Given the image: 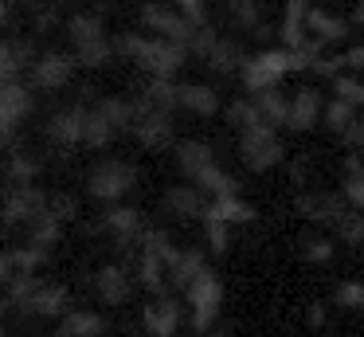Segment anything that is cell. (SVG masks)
Segmentation results:
<instances>
[{
  "label": "cell",
  "mask_w": 364,
  "mask_h": 337,
  "mask_svg": "<svg viewBox=\"0 0 364 337\" xmlns=\"http://www.w3.org/2000/svg\"><path fill=\"white\" fill-rule=\"evenodd\" d=\"M114 55H126L141 71H149V78H165V83H173V75L188 59L184 47L168 43V39H157V36H141V31H126V36L114 39Z\"/></svg>",
  "instance_id": "1"
},
{
  "label": "cell",
  "mask_w": 364,
  "mask_h": 337,
  "mask_svg": "<svg viewBox=\"0 0 364 337\" xmlns=\"http://www.w3.org/2000/svg\"><path fill=\"white\" fill-rule=\"evenodd\" d=\"M301 67H309L306 55L282 51V47H270V51H259V55H251V59H243L239 78H243V86L251 94H259V90H274V86L282 83V75L301 71Z\"/></svg>",
  "instance_id": "2"
},
{
  "label": "cell",
  "mask_w": 364,
  "mask_h": 337,
  "mask_svg": "<svg viewBox=\"0 0 364 337\" xmlns=\"http://www.w3.org/2000/svg\"><path fill=\"white\" fill-rule=\"evenodd\" d=\"M67 36L75 43V63H82V67H106L114 59V39L106 36L98 16H90V12L71 16L67 20Z\"/></svg>",
  "instance_id": "3"
},
{
  "label": "cell",
  "mask_w": 364,
  "mask_h": 337,
  "mask_svg": "<svg viewBox=\"0 0 364 337\" xmlns=\"http://www.w3.org/2000/svg\"><path fill=\"white\" fill-rule=\"evenodd\" d=\"M134 185H137V165L122 161V157H106L87 172V192L106 204H118Z\"/></svg>",
  "instance_id": "4"
},
{
  "label": "cell",
  "mask_w": 364,
  "mask_h": 337,
  "mask_svg": "<svg viewBox=\"0 0 364 337\" xmlns=\"http://www.w3.org/2000/svg\"><path fill=\"white\" fill-rule=\"evenodd\" d=\"M282 157H286V145L278 138V130H270V125H255V130L239 133V161L251 172L274 169V165H282Z\"/></svg>",
  "instance_id": "5"
},
{
  "label": "cell",
  "mask_w": 364,
  "mask_h": 337,
  "mask_svg": "<svg viewBox=\"0 0 364 337\" xmlns=\"http://www.w3.org/2000/svg\"><path fill=\"white\" fill-rule=\"evenodd\" d=\"M188 306H192V329L196 333H212L215 318L223 306V282L215 271H204L196 282L188 286Z\"/></svg>",
  "instance_id": "6"
},
{
  "label": "cell",
  "mask_w": 364,
  "mask_h": 337,
  "mask_svg": "<svg viewBox=\"0 0 364 337\" xmlns=\"http://www.w3.org/2000/svg\"><path fill=\"white\" fill-rule=\"evenodd\" d=\"M48 200L51 196H43L36 185H28V188H12L4 200H0V219L4 224H32V219H40L43 212H48Z\"/></svg>",
  "instance_id": "7"
},
{
  "label": "cell",
  "mask_w": 364,
  "mask_h": 337,
  "mask_svg": "<svg viewBox=\"0 0 364 337\" xmlns=\"http://www.w3.org/2000/svg\"><path fill=\"white\" fill-rule=\"evenodd\" d=\"M141 24L157 31V39H168V43L184 47V51H188L192 31H196L192 24L181 20V12H176V8H165V4H145L141 8Z\"/></svg>",
  "instance_id": "8"
},
{
  "label": "cell",
  "mask_w": 364,
  "mask_h": 337,
  "mask_svg": "<svg viewBox=\"0 0 364 337\" xmlns=\"http://www.w3.org/2000/svg\"><path fill=\"white\" fill-rule=\"evenodd\" d=\"M294 212L306 219H314V224H333L337 227V219L345 216V196L341 192H298L294 196Z\"/></svg>",
  "instance_id": "9"
},
{
  "label": "cell",
  "mask_w": 364,
  "mask_h": 337,
  "mask_svg": "<svg viewBox=\"0 0 364 337\" xmlns=\"http://www.w3.org/2000/svg\"><path fill=\"white\" fill-rule=\"evenodd\" d=\"M129 133H134L145 149H165V145H173V118L141 110L134 102V125H129Z\"/></svg>",
  "instance_id": "10"
},
{
  "label": "cell",
  "mask_w": 364,
  "mask_h": 337,
  "mask_svg": "<svg viewBox=\"0 0 364 337\" xmlns=\"http://www.w3.org/2000/svg\"><path fill=\"white\" fill-rule=\"evenodd\" d=\"M75 55H63V51H48L40 55V59L32 63V86H40V90H59V86L71 83L75 75Z\"/></svg>",
  "instance_id": "11"
},
{
  "label": "cell",
  "mask_w": 364,
  "mask_h": 337,
  "mask_svg": "<svg viewBox=\"0 0 364 337\" xmlns=\"http://www.w3.org/2000/svg\"><path fill=\"white\" fill-rule=\"evenodd\" d=\"M28 110H32V94H28V86H20V83L0 86V141L12 138V130L28 118Z\"/></svg>",
  "instance_id": "12"
},
{
  "label": "cell",
  "mask_w": 364,
  "mask_h": 337,
  "mask_svg": "<svg viewBox=\"0 0 364 337\" xmlns=\"http://www.w3.org/2000/svg\"><path fill=\"white\" fill-rule=\"evenodd\" d=\"M82 122H87V106H67V110H55L48 122V138L51 145L59 149H75L82 145Z\"/></svg>",
  "instance_id": "13"
},
{
  "label": "cell",
  "mask_w": 364,
  "mask_h": 337,
  "mask_svg": "<svg viewBox=\"0 0 364 337\" xmlns=\"http://www.w3.org/2000/svg\"><path fill=\"white\" fill-rule=\"evenodd\" d=\"M141 321L153 337H176V329H181V302L173 294H161L157 302H149L141 310Z\"/></svg>",
  "instance_id": "14"
},
{
  "label": "cell",
  "mask_w": 364,
  "mask_h": 337,
  "mask_svg": "<svg viewBox=\"0 0 364 337\" xmlns=\"http://www.w3.org/2000/svg\"><path fill=\"white\" fill-rule=\"evenodd\" d=\"M204 271H208V263H204V251L200 247H176L173 259L165 263V279L176 282V286H184V290H188Z\"/></svg>",
  "instance_id": "15"
},
{
  "label": "cell",
  "mask_w": 364,
  "mask_h": 337,
  "mask_svg": "<svg viewBox=\"0 0 364 337\" xmlns=\"http://www.w3.org/2000/svg\"><path fill=\"white\" fill-rule=\"evenodd\" d=\"M95 290L98 298H102L106 306H126L129 294H134V279H129L126 266H102V271L95 274Z\"/></svg>",
  "instance_id": "16"
},
{
  "label": "cell",
  "mask_w": 364,
  "mask_h": 337,
  "mask_svg": "<svg viewBox=\"0 0 364 337\" xmlns=\"http://www.w3.org/2000/svg\"><path fill=\"white\" fill-rule=\"evenodd\" d=\"M321 110H325L321 94H317L314 86H301V90L290 98V118H286V125L298 130V133H306V130H314V125L321 122Z\"/></svg>",
  "instance_id": "17"
},
{
  "label": "cell",
  "mask_w": 364,
  "mask_h": 337,
  "mask_svg": "<svg viewBox=\"0 0 364 337\" xmlns=\"http://www.w3.org/2000/svg\"><path fill=\"white\" fill-rule=\"evenodd\" d=\"M176 106L192 110L200 118H212V114H220V90L208 83H184V86H176Z\"/></svg>",
  "instance_id": "18"
},
{
  "label": "cell",
  "mask_w": 364,
  "mask_h": 337,
  "mask_svg": "<svg viewBox=\"0 0 364 337\" xmlns=\"http://www.w3.org/2000/svg\"><path fill=\"white\" fill-rule=\"evenodd\" d=\"M102 232H110L114 239L122 243V247H129V243H141V212L137 208H110L102 219Z\"/></svg>",
  "instance_id": "19"
},
{
  "label": "cell",
  "mask_w": 364,
  "mask_h": 337,
  "mask_svg": "<svg viewBox=\"0 0 364 337\" xmlns=\"http://www.w3.org/2000/svg\"><path fill=\"white\" fill-rule=\"evenodd\" d=\"M28 313H36V318H59V313H67V286H59V282H40V286L32 290V298L24 302Z\"/></svg>",
  "instance_id": "20"
},
{
  "label": "cell",
  "mask_w": 364,
  "mask_h": 337,
  "mask_svg": "<svg viewBox=\"0 0 364 337\" xmlns=\"http://www.w3.org/2000/svg\"><path fill=\"white\" fill-rule=\"evenodd\" d=\"M165 208H168V216L196 219V216H204L208 200H204V192H200V188H192V185H173L165 192Z\"/></svg>",
  "instance_id": "21"
},
{
  "label": "cell",
  "mask_w": 364,
  "mask_h": 337,
  "mask_svg": "<svg viewBox=\"0 0 364 337\" xmlns=\"http://www.w3.org/2000/svg\"><path fill=\"white\" fill-rule=\"evenodd\" d=\"M134 102H137L141 110H153V114H168V118H173V110H176V83H165V78H149Z\"/></svg>",
  "instance_id": "22"
},
{
  "label": "cell",
  "mask_w": 364,
  "mask_h": 337,
  "mask_svg": "<svg viewBox=\"0 0 364 337\" xmlns=\"http://www.w3.org/2000/svg\"><path fill=\"white\" fill-rule=\"evenodd\" d=\"M106 318L98 310H67L59 321V337H102Z\"/></svg>",
  "instance_id": "23"
},
{
  "label": "cell",
  "mask_w": 364,
  "mask_h": 337,
  "mask_svg": "<svg viewBox=\"0 0 364 337\" xmlns=\"http://www.w3.org/2000/svg\"><path fill=\"white\" fill-rule=\"evenodd\" d=\"M255 216L259 212L247 200H239V196H220V200H208L204 208V219H215V224H251Z\"/></svg>",
  "instance_id": "24"
},
{
  "label": "cell",
  "mask_w": 364,
  "mask_h": 337,
  "mask_svg": "<svg viewBox=\"0 0 364 337\" xmlns=\"http://www.w3.org/2000/svg\"><path fill=\"white\" fill-rule=\"evenodd\" d=\"M176 165L188 180H196L208 165H215V153L208 141H176Z\"/></svg>",
  "instance_id": "25"
},
{
  "label": "cell",
  "mask_w": 364,
  "mask_h": 337,
  "mask_svg": "<svg viewBox=\"0 0 364 337\" xmlns=\"http://www.w3.org/2000/svg\"><path fill=\"white\" fill-rule=\"evenodd\" d=\"M251 102H255V110H259V118H262V125H270V130H278V125H286V118H290V98H286L282 90H259V94H251Z\"/></svg>",
  "instance_id": "26"
},
{
  "label": "cell",
  "mask_w": 364,
  "mask_h": 337,
  "mask_svg": "<svg viewBox=\"0 0 364 337\" xmlns=\"http://www.w3.org/2000/svg\"><path fill=\"white\" fill-rule=\"evenodd\" d=\"M306 31H314L321 43H333V39H345L348 31H353V24L341 20V16L321 12V8H309V12H306Z\"/></svg>",
  "instance_id": "27"
},
{
  "label": "cell",
  "mask_w": 364,
  "mask_h": 337,
  "mask_svg": "<svg viewBox=\"0 0 364 337\" xmlns=\"http://www.w3.org/2000/svg\"><path fill=\"white\" fill-rule=\"evenodd\" d=\"M192 188H200V192H208L212 200H220V196H239V185L231 172H223L220 165H208L204 172H200L196 180H188Z\"/></svg>",
  "instance_id": "28"
},
{
  "label": "cell",
  "mask_w": 364,
  "mask_h": 337,
  "mask_svg": "<svg viewBox=\"0 0 364 337\" xmlns=\"http://www.w3.org/2000/svg\"><path fill=\"white\" fill-rule=\"evenodd\" d=\"M95 110L106 118V125H110L114 133H122V130L134 125V98H118V94H110V98H98Z\"/></svg>",
  "instance_id": "29"
},
{
  "label": "cell",
  "mask_w": 364,
  "mask_h": 337,
  "mask_svg": "<svg viewBox=\"0 0 364 337\" xmlns=\"http://www.w3.org/2000/svg\"><path fill=\"white\" fill-rule=\"evenodd\" d=\"M204 63H208V71H215V75H231V71L243 67V51H239V43H231V39L220 36Z\"/></svg>",
  "instance_id": "30"
},
{
  "label": "cell",
  "mask_w": 364,
  "mask_h": 337,
  "mask_svg": "<svg viewBox=\"0 0 364 337\" xmlns=\"http://www.w3.org/2000/svg\"><path fill=\"white\" fill-rule=\"evenodd\" d=\"M114 138H118V133H114L110 125H106V118L90 106L87 110V122H82V145H87V149H106Z\"/></svg>",
  "instance_id": "31"
},
{
  "label": "cell",
  "mask_w": 364,
  "mask_h": 337,
  "mask_svg": "<svg viewBox=\"0 0 364 337\" xmlns=\"http://www.w3.org/2000/svg\"><path fill=\"white\" fill-rule=\"evenodd\" d=\"M24 55H28L24 43H9V39H0V86L16 83V75L24 71Z\"/></svg>",
  "instance_id": "32"
},
{
  "label": "cell",
  "mask_w": 364,
  "mask_h": 337,
  "mask_svg": "<svg viewBox=\"0 0 364 337\" xmlns=\"http://www.w3.org/2000/svg\"><path fill=\"white\" fill-rule=\"evenodd\" d=\"M321 118H325V125L341 138V133L356 122V110L348 106V102H341V98H329V102H325V110H321Z\"/></svg>",
  "instance_id": "33"
},
{
  "label": "cell",
  "mask_w": 364,
  "mask_h": 337,
  "mask_svg": "<svg viewBox=\"0 0 364 337\" xmlns=\"http://www.w3.org/2000/svg\"><path fill=\"white\" fill-rule=\"evenodd\" d=\"M337 239L348 243V247H364V212L348 208L345 216L337 219Z\"/></svg>",
  "instance_id": "34"
},
{
  "label": "cell",
  "mask_w": 364,
  "mask_h": 337,
  "mask_svg": "<svg viewBox=\"0 0 364 337\" xmlns=\"http://www.w3.org/2000/svg\"><path fill=\"white\" fill-rule=\"evenodd\" d=\"M228 122L235 125L239 133H247V130H255V125H262V118H259V110H255L251 98H235L228 106Z\"/></svg>",
  "instance_id": "35"
},
{
  "label": "cell",
  "mask_w": 364,
  "mask_h": 337,
  "mask_svg": "<svg viewBox=\"0 0 364 337\" xmlns=\"http://www.w3.org/2000/svg\"><path fill=\"white\" fill-rule=\"evenodd\" d=\"M59 235H63V224H59L51 212H43L40 219H32V247H43V251H48L51 243L59 239Z\"/></svg>",
  "instance_id": "36"
},
{
  "label": "cell",
  "mask_w": 364,
  "mask_h": 337,
  "mask_svg": "<svg viewBox=\"0 0 364 337\" xmlns=\"http://www.w3.org/2000/svg\"><path fill=\"white\" fill-rule=\"evenodd\" d=\"M333 98H341V102H348L353 110H360L364 106V83L353 78V75H337L333 78Z\"/></svg>",
  "instance_id": "37"
},
{
  "label": "cell",
  "mask_w": 364,
  "mask_h": 337,
  "mask_svg": "<svg viewBox=\"0 0 364 337\" xmlns=\"http://www.w3.org/2000/svg\"><path fill=\"white\" fill-rule=\"evenodd\" d=\"M36 172H40V165H36V157H28V153H16L9 161V180L16 188H28V185H36Z\"/></svg>",
  "instance_id": "38"
},
{
  "label": "cell",
  "mask_w": 364,
  "mask_h": 337,
  "mask_svg": "<svg viewBox=\"0 0 364 337\" xmlns=\"http://www.w3.org/2000/svg\"><path fill=\"white\" fill-rule=\"evenodd\" d=\"M9 259H12V271H16V274H36V266L48 259V251H43V247H32V243H28V247L9 251Z\"/></svg>",
  "instance_id": "39"
},
{
  "label": "cell",
  "mask_w": 364,
  "mask_h": 337,
  "mask_svg": "<svg viewBox=\"0 0 364 337\" xmlns=\"http://www.w3.org/2000/svg\"><path fill=\"white\" fill-rule=\"evenodd\" d=\"M141 282L153 290V294H165V263L149 251H141Z\"/></svg>",
  "instance_id": "40"
},
{
  "label": "cell",
  "mask_w": 364,
  "mask_h": 337,
  "mask_svg": "<svg viewBox=\"0 0 364 337\" xmlns=\"http://www.w3.org/2000/svg\"><path fill=\"white\" fill-rule=\"evenodd\" d=\"M333 239H325V235H314V239H301V255L309 259V263H329L333 259Z\"/></svg>",
  "instance_id": "41"
},
{
  "label": "cell",
  "mask_w": 364,
  "mask_h": 337,
  "mask_svg": "<svg viewBox=\"0 0 364 337\" xmlns=\"http://www.w3.org/2000/svg\"><path fill=\"white\" fill-rule=\"evenodd\" d=\"M337 306H345V310H360V306H364V279L341 282V286H337Z\"/></svg>",
  "instance_id": "42"
},
{
  "label": "cell",
  "mask_w": 364,
  "mask_h": 337,
  "mask_svg": "<svg viewBox=\"0 0 364 337\" xmlns=\"http://www.w3.org/2000/svg\"><path fill=\"white\" fill-rule=\"evenodd\" d=\"M231 16H235L243 28H251L255 36H267V28L259 24V16H262V8L259 4H231Z\"/></svg>",
  "instance_id": "43"
},
{
  "label": "cell",
  "mask_w": 364,
  "mask_h": 337,
  "mask_svg": "<svg viewBox=\"0 0 364 337\" xmlns=\"http://www.w3.org/2000/svg\"><path fill=\"white\" fill-rule=\"evenodd\" d=\"M215 39H220V36H215V28H212V24L196 28V31H192V43H188V55H200V59H208V51L215 47Z\"/></svg>",
  "instance_id": "44"
},
{
  "label": "cell",
  "mask_w": 364,
  "mask_h": 337,
  "mask_svg": "<svg viewBox=\"0 0 364 337\" xmlns=\"http://www.w3.org/2000/svg\"><path fill=\"white\" fill-rule=\"evenodd\" d=\"M48 212L59 219V224H63V219H75V216H79V200H75V196H51V200H48Z\"/></svg>",
  "instance_id": "45"
},
{
  "label": "cell",
  "mask_w": 364,
  "mask_h": 337,
  "mask_svg": "<svg viewBox=\"0 0 364 337\" xmlns=\"http://www.w3.org/2000/svg\"><path fill=\"white\" fill-rule=\"evenodd\" d=\"M204 227H208V247H212V255H223V251H228V243H231L228 224H215V219H204Z\"/></svg>",
  "instance_id": "46"
},
{
  "label": "cell",
  "mask_w": 364,
  "mask_h": 337,
  "mask_svg": "<svg viewBox=\"0 0 364 337\" xmlns=\"http://www.w3.org/2000/svg\"><path fill=\"white\" fill-rule=\"evenodd\" d=\"M341 141H345L353 153H364V114H356V122L348 125L345 133H341Z\"/></svg>",
  "instance_id": "47"
},
{
  "label": "cell",
  "mask_w": 364,
  "mask_h": 337,
  "mask_svg": "<svg viewBox=\"0 0 364 337\" xmlns=\"http://www.w3.org/2000/svg\"><path fill=\"white\" fill-rule=\"evenodd\" d=\"M341 67H353V71H364V43H360V47H348V51L341 55Z\"/></svg>",
  "instance_id": "48"
},
{
  "label": "cell",
  "mask_w": 364,
  "mask_h": 337,
  "mask_svg": "<svg viewBox=\"0 0 364 337\" xmlns=\"http://www.w3.org/2000/svg\"><path fill=\"white\" fill-rule=\"evenodd\" d=\"M12 279H16V271H12V259H9V251H0V290L9 286Z\"/></svg>",
  "instance_id": "49"
},
{
  "label": "cell",
  "mask_w": 364,
  "mask_h": 337,
  "mask_svg": "<svg viewBox=\"0 0 364 337\" xmlns=\"http://www.w3.org/2000/svg\"><path fill=\"white\" fill-rule=\"evenodd\" d=\"M325 310H329L325 302H314V306H309V326H314V329L325 326Z\"/></svg>",
  "instance_id": "50"
},
{
  "label": "cell",
  "mask_w": 364,
  "mask_h": 337,
  "mask_svg": "<svg viewBox=\"0 0 364 337\" xmlns=\"http://www.w3.org/2000/svg\"><path fill=\"white\" fill-rule=\"evenodd\" d=\"M353 24H364V4H356V8H353Z\"/></svg>",
  "instance_id": "51"
},
{
  "label": "cell",
  "mask_w": 364,
  "mask_h": 337,
  "mask_svg": "<svg viewBox=\"0 0 364 337\" xmlns=\"http://www.w3.org/2000/svg\"><path fill=\"white\" fill-rule=\"evenodd\" d=\"M212 337H228V329H212Z\"/></svg>",
  "instance_id": "52"
}]
</instances>
